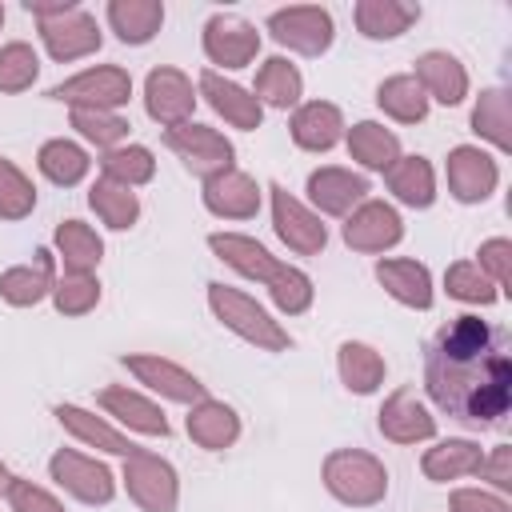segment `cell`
<instances>
[{"label":"cell","mask_w":512,"mask_h":512,"mask_svg":"<svg viewBox=\"0 0 512 512\" xmlns=\"http://www.w3.org/2000/svg\"><path fill=\"white\" fill-rule=\"evenodd\" d=\"M424 388L428 400L460 424H500L512 408V352L504 328L476 312L452 316L428 344Z\"/></svg>","instance_id":"obj_1"},{"label":"cell","mask_w":512,"mask_h":512,"mask_svg":"<svg viewBox=\"0 0 512 512\" xmlns=\"http://www.w3.org/2000/svg\"><path fill=\"white\" fill-rule=\"evenodd\" d=\"M208 308L220 320V328H228L232 336H240L244 344H252L256 352H288L292 348V332L248 292L212 280L208 284Z\"/></svg>","instance_id":"obj_2"},{"label":"cell","mask_w":512,"mask_h":512,"mask_svg":"<svg viewBox=\"0 0 512 512\" xmlns=\"http://www.w3.org/2000/svg\"><path fill=\"white\" fill-rule=\"evenodd\" d=\"M320 480L344 508H376L388 496V468L364 448H332L320 464Z\"/></svg>","instance_id":"obj_3"},{"label":"cell","mask_w":512,"mask_h":512,"mask_svg":"<svg viewBox=\"0 0 512 512\" xmlns=\"http://www.w3.org/2000/svg\"><path fill=\"white\" fill-rule=\"evenodd\" d=\"M120 484L140 512H176L180 508V476H176L172 460H164L148 448H132L124 456Z\"/></svg>","instance_id":"obj_4"},{"label":"cell","mask_w":512,"mask_h":512,"mask_svg":"<svg viewBox=\"0 0 512 512\" xmlns=\"http://www.w3.org/2000/svg\"><path fill=\"white\" fill-rule=\"evenodd\" d=\"M264 28L272 32V40L296 56H324L336 40V20L328 8L320 4H288L268 12Z\"/></svg>","instance_id":"obj_5"},{"label":"cell","mask_w":512,"mask_h":512,"mask_svg":"<svg viewBox=\"0 0 512 512\" xmlns=\"http://www.w3.org/2000/svg\"><path fill=\"white\" fill-rule=\"evenodd\" d=\"M52 100L68 104V108H104V112H120L132 100V76L120 64H92L60 84L48 88Z\"/></svg>","instance_id":"obj_6"},{"label":"cell","mask_w":512,"mask_h":512,"mask_svg":"<svg viewBox=\"0 0 512 512\" xmlns=\"http://www.w3.org/2000/svg\"><path fill=\"white\" fill-rule=\"evenodd\" d=\"M164 144L180 156V164L192 172V176H200V180H208V176H216V172H224V168H236V148H232V140L224 136V132H216L212 124H196V120H184V124H176V128H164Z\"/></svg>","instance_id":"obj_7"},{"label":"cell","mask_w":512,"mask_h":512,"mask_svg":"<svg viewBox=\"0 0 512 512\" xmlns=\"http://www.w3.org/2000/svg\"><path fill=\"white\" fill-rule=\"evenodd\" d=\"M268 200H272V232L288 252L320 256L328 248V224L304 200H296L284 184H268Z\"/></svg>","instance_id":"obj_8"},{"label":"cell","mask_w":512,"mask_h":512,"mask_svg":"<svg viewBox=\"0 0 512 512\" xmlns=\"http://www.w3.org/2000/svg\"><path fill=\"white\" fill-rule=\"evenodd\" d=\"M48 476L56 480V488H64L72 500L80 504H112L116 496V476L104 460L96 456H84L76 448H56L48 456Z\"/></svg>","instance_id":"obj_9"},{"label":"cell","mask_w":512,"mask_h":512,"mask_svg":"<svg viewBox=\"0 0 512 512\" xmlns=\"http://www.w3.org/2000/svg\"><path fill=\"white\" fill-rule=\"evenodd\" d=\"M200 48H204L212 72H220V68H228V72L232 68H248L256 60V52H260V32H256V24H248L236 12H212L204 20Z\"/></svg>","instance_id":"obj_10"},{"label":"cell","mask_w":512,"mask_h":512,"mask_svg":"<svg viewBox=\"0 0 512 512\" xmlns=\"http://www.w3.org/2000/svg\"><path fill=\"white\" fill-rule=\"evenodd\" d=\"M120 364L136 376V384H144L160 400H172V404H188L192 408L196 400L208 396V388H204V380L196 372H188L184 364H176V360H168L160 352H128V356H120Z\"/></svg>","instance_id":"obj_11"},{"label":"cell","mask_w":512,"mask_h":512,"mask_svg":"<svg viewBox=\"0 0 512 512\" xmlns=\"http://www.w3.org/2000/svg\"><path fill=\"white\" fill-rule=\"evenodd\" d=\"M344 244L352 252H364V256H380V252H392L400 240H404V220L400 212L388 204V200H364L360 208H352L344 216V228H340Z\"/></svg>","instance_id":"obj_12"},{"label":"cell","mask_w":512,"mask_h":512,"mask_svg":"<svg viewBox=\"0 0 512 512\" xmlns=\"http://www.w3.org/2000/svg\"><path fill=\"white\" fill-rule=\"evenodd\" d=\"M196 84L188 72L172 68V64H160L144 76V112L160 124V128H176L184 120H192V108H196Z\"/></svg>","instance_id":"obj_13"},{"label":"cell","mask_w":512,"mask_h":512,"mask_svg":"<svg viewBox=\"0 0 512 512\" xmlns=\"http://www.w3.org/2000/svg\"><path fill=\"white\" fill-rule=\"evenodd\" d=\"M444 176H448V192L460 204H484L496 184H500V164L492 152H484L480 144H456L444 160Z\"/></svg>","instance_id":"obj_14"},{"label":"cell","mask_w":512,"mask_h":512,"mask_svg":"<svg viewBox=\"0 0 512 512\" xmlns=\"http://www.w3.org/2000/svg\"><path fill=\"white\" fill-rule=\"evenodd\" d=\"M100 24L88 8H68L64 16H52V20H40V44L44 52L56 60V64H72V60H84L92 52H100Z\"/></svg>","instance_id":"obj_15"},{"label":"cell","mask_w":512,"mask_h":512,"mask_svg":"<svg viewBox=\"0 0 512 512\" xmlns=\"http://www.w3.org/2000/svg\"><path fill=\"white\" fill-rule=\"evenodd\" d=\"M304 192H308V208L316 216H340L344 220L352 208H360L368 200L372 188H368V180L360 172L340 168V164H324V168L308 172Z\"/></svg>","instance_id":"obj_16"},{"label":"cell","mask_w":512,"mask_h":512,"mask_svg":"<svg viewBox=\"0 0 512 512\" xmlns=\"http://www.w3.org/2000/svg\"><path fill=\"white\" fill-rule=\"evenodd\" d=\"M196 96H204L208 108H212L228 128L256 132V128L264 124V108H260V100L252 96V88H244V84H236V80H228V76H220V72H212V68H204V72L196 76Z\"/></svg>","instance_id":"obj_17"},{"label":"cell","mask_w":512,"mask_h":512,"mask_svg":"<svg viewBox=\"0 0 512 512\" xmlns=\"http://www.w3.org/2000/svg\"><path fill=\"white\" fill-rule=\"evenodd\" d=\"M376 428L392 444H424L436 436V416L412 388H396L384 396V404L376 412Z\"/></svg>","instance_id":"obj_18"},{"label":"cell","mask_w":512,"mask_h":512,"mask_svg":"<svg viewBox=\"0 0 512 512\" xmlns=\"http://www.w3.org/2000/svg\"><path fill=\"white\" fill-rule=\"evenodd\" d=\"M260 196H264V188L240 168H224V172L208 176L200 188V200L216 220H252L260 212Z\"/></svg>","instance_id":"obj_19"},{"label":"cell","mask_w":512,"mask_h":512,"mask_svg":"<svg viewBox=\"0 0 512 512\" xmlns=\"http://www.w3.org/2000/svg\"><path fill=\"white\" fill-rule=\"evenodd\" d=\"M376 284H380L396 304L416 308V312H428L432 300H436L428 264H420V260H412V256H380V260H376Z\"/></svg>","instance_id":"obj_20"},{"label":"cell","mask_w":512,"mask_h":512,"mask_svg":"<svg viewBox=\"0 0 512 512\" xmlns=\"http://www.w3.org/2000/svg\"><path fill=\"white\" fill-rule=\"evenodd\" d=\"M96 404L116 420V424H124L128 432H140V436H168L172 432V424H168V416H164V408L156 404V400H148L144 392H136V388H128V384H108V388H100V396H96Z\"/></svg>","instance_id":"obj_21"},{"label":"cell","mask_w":512,"mask_h":512,"mask_svg":"<svg viewBox=\"0 0 512 512\" xmlns=\"http://www.w3.org/2000/svg\"><path fill=\"white\" fill-rule=\"evenodd\" d=\"M412 76H416V84L424 88L428 104L436 100V104H444V108H456V104H464V96H468V68L460 64V56H452V52H444V48L420 52Z\"/></svg>","instance_id":"obj_22"},{"label":"cell","mask_w":512,"mask_h":512,"mask_svg":"<svg viewBox=\"0 0 512 512\" xmlns=\"http://www.w3.org/2000/svg\"><path fill=\"white\" fill-rule=\"evenodd\" d=\"M344 128H348L344 112L332 100H304L292 108V120H288L292 144L304 152H332L344 140Z\"/></svg>","instance_id":"obj_23"},{"label":"cell","mask_w":512,"mask_h":512,"mask_svg":"<svg viewBox=\"0 0 512 512\" xmlns=\"http://www.w3.org/2000/svg\"><path fill=\"white\" fill-rule=\"evenodd\" d=\"M56 288V256L48 248H36V260L12 264L0 272V300L12 308H36Z\"/></svg>","instance_id":"obj_24"},{"label":"cell","mask_w":512,"mask_h":512,"mask_svg":"<svg viewBox=\"0 0 512 512\" xmlns=\"http://www.w3.org/2000/svg\"><path fill=\"white\" fill-rule=\"evenodd\" d=\"M208 248L216 260H224L232 272H240L244 280H256V284H268L284 260H276L260 240L244 236V232H208Z\"/></svg>","instance_id":"obj_25"},{"label":"cell","mask_w":512,"mask_h":512,"mask_svg":"<svg viewBox=\"0 0 512 512\" xmlns=\"http://www.w3.org/2000/svg\"><path fill=\"white\" fill-rule=\"evenodd\" d=\"M184 432H188V440H192L196 448H204V452H224V448H232V444L240 440V412H236L232 404H224V400L204 396V400H196V404L188 408Z\"/></svg>","instance_id":"obj_26"},{"label":"cell","mask_w":512,"mask_h":512,"mask_svg":"<svg viewBox=\"0 0 512 512\" xmlns=\"http://www.w3.org/2000/svg\"><path fill=\"white\" fill-rule=\"evenodd\" d=\"M56 412V420H60V428L68 432V436H76L80 444H88V448H96V452H108V456H128L136 444L128 440V432H120L116 424H108L104 416H96V412H88V408H80V404H56L52 408Z\"/></svg>","instance_id":"obj_27"},{"label":"cell","mask_w":512,"mask_h":512,"mask_svg":"<svg viewBox=\"0 0 512 512\" xmlns=\"http://www.w3.org/2000/svg\"><path fill=\"white\" fill-rule=\"evenodd\" d=\"M104 16L120 44L144 48L164 28V0H108Z\"/></svg>","instance_id":"obj_28"},{"label":"cell","mask_w":512,"mask_h":512,"mask_svg":"<svg viewBox=\"0 0 512 512\" xmlns=\"http://www.w3.org/2000/svg\"><path fill=\"white\" fill-rule=\"evenodd\" d=\"M344 148L368 172H388L404 156L400 152V136L392 128H384L380 120H356L352 128H344Z\"/></svg>","instance_id":"obj_29"},{"label":"cell","mask_w":512,"mask_h":512,"mask_svg":"<svg viewBox=\"0 0 512 512\" xmlns=\"http://www.w3.org/2000/svg\"><path fill=\"white\" fill-rule=\"evenodd\" d=\"M52 256L64 272H96L104 260V240L92 224L84 220H60L52 232Z\"/></svg>","instance_id":"obj_30"},{"label":"cell","mask_w":512,"mask_h":512,"mask_svg":"<svg viewBox=\"0 0 512 512\" xmlns=\"http://www.w3.org/2000/svg\"><path fill=\"white\" fill-rule=\"evenodd\" d=\"M352 20H356V32L364 40H400L420 20V4H408V0H356Z\"/></svg>","instance_id":"obj_31"},{"label":"cell","mask_w":512,"mask_h":512,"mask_svg":"<svg viewBox=\"0 0 512 512\" xmlns=\"http://www.w3.org/2000/svg\"><path fill=\"white\" fill-rule=\"evenodd\" d=\"M336 372L352 396H372V392H380V384L388 376V360L364 340H344L336 348Z\"/></svg>","instance_id":"obj_32"},{"label":"cell","mask_w":512,"mask_h":512,"mask_svg":"<svg viewBox=\"0 0 512 512\" xmlns=\"http://www.w3.org/2000/svg\"><path fill=\"white\" fill-rule=\"evenodd\" d=\"M480 456L484 448L468 436H448V440H436L424 456H420V472L424 480L432 484H448V480H460V476H476L480 468Z\"/></svg>","instance_id":"obj_33"},{"label":"cell","mask_w":512,"mask_h":512,"mask_svg":"<svg viewBox=\"0 0 512 512\" xmlns=\"http://www.w3.org/2000/svg\"><path fill=\"white\" fill-rule=\"evenodd\" d=\"M384 184L392 192L396 204L404 208H432L436 204V168L428 164V156H400L388 172H384Z\"/></svg>","instance_id":"obj_34"},{"label":"cell","mask_w":512,"mask_h":512,"mask_svg":"<svg viewBox=\"0 0 512 512\" xmlns=\"http://www.w3.org/2000/svg\"><path fill=\"white\" fill-rule=\"evenodd\" d=\"M252 96L260 100V108L288 112V108H296L300 96H304V76H300V68H296L288 56H268V60L256 68Z\"/></svg>","instance_id":"obj_35"},{"label":"cell","mask_w":512,"mask_h":512,"mask_svg":"<svg viewBox=\"0 0 512 512\" xmlns=\"http://www.w3.org/2000/svg\"><path fill=\"white\" fill-rule=\"evenodd\" d=\"M36 168H40V176H44L48 184H56V188H76V184L92 172V156H88V148H84L80 140L52 136V140L40 144Z\"/></svg>","instance_id":"obj_36"},{"label":"cell","mask_w":512,"mask_h":512,"mask_svg":"<svg viewBox=\"0 0 512 512\" xmlns=\"http://www.w3.org/2000/svg\"><path fill=\"white\" fill-rule=\"evenodd\" d=\"M472 132L488 140L496 152H512V92L484 88L472 104Z\"/></svg>","instance_id":"obj_37"},{"label":"cell","mask_w":512,"mask_h":512,"mask_svg":"<svg viewBox=\"0 0 512 512\" xmlns=\"http://www.w3.org/2000/svg\"><path fill=\"white\" fill-rule=\"evenodd\" d=\"M376 104H380V112H384L388 120H396V124H420V120L428 116V108H432L412 72L384 76V80L376 84Z\"/></svg>","instance_id":"obj_38"},{"label":"cell","mask_w":512,"mask_h":512,"mask_svg":"<svg viewBox=\"0 0 512 512\" xmlns=\"http://www.w3.org/2000/svg\"><path fill=\"white\" fill-rule=\"evenodd\" d=\"M88 208L100 216L104 228L112 232H128L136 220H140V196L136 188H124L108 176H96L92 188H88Z\"/></svg>","instance_id":"obj_39"},{"label":"cell","mask_w":512,"mask_h":512,"mask_svg":"<svg viewBox=\"0 0 512 512\" xmlns=\"http://www.w3.org/2000/svg\"><path fill=\"white\" fill-rule=\"evenodd\" d=\"M100 176H108V180H116V184H124V188H140V184H148V180L156 176V156H152V148H144V144L108 148V152L100 156Z\"/></svg>","instance_id":"obj_40"},{"label":"cell","mask_w":512,"mask_h":512,"mask_svg":"<svg viewBox=\"0 0 512 512\" xmlns=\"http://www.w3.org/2000/svg\"><path fill=\"white\" fill-rule=\"evenodd\" d=\"M72 128L84 144H96L100 152L128 144V120L120 112H104V108H72Z\"/></svg>","instance_id":"obj_41"},{"label":"cell","mask_w":512,"mask_h":512,"mask_svg":"<svg viewBox=\"0 0 512 512\" xmlns=\"http://www.w3.org/2000/svg\"><path fill=\"white\" fill-rule=\"evenodd\" d=\"M264 288H268V296H272V304H276L280 316H304L312 308V300H316L312 276L304 268H296V264H284Z\"/></svg>","instance_id":"obj_42"},{"label":"cell","mask_w":512,"mask_h":512,"mask_svg":"<svg viewBox=\"0 0 512 512\" xmlns=\"http://www.w3.org/2000/svg\"><path fill=\"white\" fill-rule=\"evenodd\" d=\"M444 288H448L452 300H460V304H476V308H488V304L500 300V288L476 268V260H456V264H448V272H444Z\"/></svg>","instance_id":"obj_43"},{"label":"cell","mask_w":512,"mask_h":512,"mask_svg":"<svg viewBox=\"0 0 512 512\" xmlns=\"http://www.w3.org/2000/svg\"><path fill=\"white\" fill-rule=\"evenodd\" d=\"M100 304V280L96 272H60L52 288V308L60 316H88Z\"/></svg>","instance_id":"obj_44"},{"label":"cell","mask_w":512,"mask_h":512,"mask_svg":"<svg viewBox=\"0 0 512 512\" xmlns=\"http://www.w3.org/2000/svg\"><path fill=\"white\" fill-rule=\"evenodd\" d=\"M40 76V56L32 44L24 40H8L0 48V92L4 96H16V92H28Z\"/></svg>","instance_id":"obj_45"},{"label":"cell","mask_w":512,"mask_h":512,"mask_svg":"<svg viewBox=\"0 0 512 512\" xmlns=\"http://www.w3.org/2000/svg\"><path fill=\"white\" fill-rule=\"evenodd\" d=\"M36 208V184L28 172L0 156V220H24Z\"/></svg>","instance_id":"obj_46"},{"label":"cell","mask_w":512,"mask_h":512,"mask_svg":"<svg viewBox=\"0 0 512 512\" xmlns=\"http://www.w3.org/2000/svg\"><path fill=\"white\" fill-rule=\"evenodd\" d=\"M476 268H480L500 292H508V284H512V240H508V236L484 240L480 252H476Z\"/></svg>","instance_id":"obj_47"},{"label":"cell","mask_w":512,"mask_h":512,"mask_svg":"<svg viewBox=\"0 0 512 512\" xmlns=\"http://www.w3.org/2000/svg\"><path fill=\"white\" fill-rule=\"evenodd\" d=\"M8 508L12 512H64V504L48 492V488H40V484H32V480H24V476H16L12 484H8Z\"/></svg>","instance_id":"obj_48"},{"label":"cell","mask_w":512,"mask_h":512,"mask_svg":"<svg viewBox=\"0 0 512 512\" xmlns=\"http://www.w3.org/2000/svg\"><path fill=\"white\" fill-rule=\"evenodd\" d=\"M480 480H488L500 496L512 492V444H492L484 456H480V468H476Z\"/></svg>","instance_id":"obj_49"},{"label":"cell","mask_w":512,"mask_h":512,"mask_svg":"<svg viewBox=\"0 0 512 512\" xmlns=\"http://www.w3.org/2000/svg\"><path fill=\"white\" fill-rule=\"evenodd\" d=\"M448 508L452 512H512V504L488 488H456L448 496Z\"/></svg>","instance_id":"obj_50"},{"label":"cell","mask_w":512,"mask_h":512,"mask_svg":"<svg viewBox=\"0 0 512 512\" xmlns=\"http://www.w3.org/2000/svg\"><path fill=\"white\" fill-rule=\"evenodd\" d=\"M68 8H76V0H24V12H32L36 24L40 20H52V16H64Z\"/></svg>","instance_id":"obj_51"},{"label":"cell","mask_w":512,"mask_h":512,"mask_svg":"<svg viewBox=\"0 0 512 512\" xmlns=\"http://www.w3.org/2000/svg\"><path fill=\"white\" fill-rule=\"evenodd\" d=\"M12 480H16V476H12V472H8V464L0 460V496H8V484H12Z\"/></svg>","instance_id":"obj_52"},{"label":"cell","mask_w":512,"mask_h":512,"mask_svg":"<svg viewBox=\"0 0 512 512\" xmlns=\"http://www.w3.org/2000/svg\"><path fill=\"white\" fill-rule=\"evenodd\" d=\"M0 28H4V4H0Z\"/></svg>","instance_id":"obj_53"}]
</instances>
